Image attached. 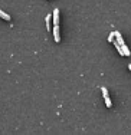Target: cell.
I'll use <instances>...</instances> for the list:
<instances>
[{"instance_id": "3957f363", "label": "cell", "mask_w": 131, "mask_h": 135, "mask_svg": "<svg viewBox=\"0 0 131 135\" xmlns=\"http://www.w3.org/2000/svg\"><path fill=\"white\" fill-rule=\"evenodd\" d=\"M120 46H121V50H123V56H130V55H131V53H130V49L125 46V43L120 45Z\"/></svg>"}, {"instance_id": "277c9868", "label": "cell", "mask_w": 131, "mask_h": 135, "mask_svg": "<svg viewBox=\"0 0 131 135\" xmlns=\"http://www.w3.org/2000/svg\"><path fill=\"white\" fill-rule=\"evenodd\" d=\"M50 20H52V15H48L46 19H45V23H46V29H48V30H52V26H50Z\"/></svg>"}, {"instance_id": "9c48e42d", "label": "cell", "mask_w": 131, "mask_h": 135, "mask_svg": "<svg viewBox=\"0 0 131 135\" xmlns=\"http://www.w3.org/2000/svg\"><path fill=\"white\" fill-rule=\"evenodd\" d=\"M128 69H130V70H131V63H130V65H128Z\"/></svg>"}, {"instance_id": "ba28073f", "label": "cell", "mask_w": 131, "mask_h": 135, "mask_svg": "<svg viewBox=\"0 0 131 135\" xmlns=\"http://www.w3.org/2000/svg\"><path fill=\"white\" fill-rule=\"evenodd\" d=\"M114 39H115V37H114V32H113V33H111L110 36H108V42H110V43H113Z\"/></svg>"}, {"instance_id": "8992f818", "label": "cell", "mask_w": 131, "mask_h": 135, "mask_svg": "<svg viewBox=\"0 0 131 135\" xmlns=\"http://www.w3.org/2000/svg\"><path fill=\"white\" fill-rule=\"evenodd\" d=\"M105 105H107V108H111L113 107V102H111V99H110V96H105Z\"/></svg>"}, {"instance_id": "6da1fadb", "label": "cell", "mask_w": 131, "mask_h": 135, "mask_svg": "<svg viewBox=\"0 0 131 135\" xmlns=\"http://www.w3.org/2000/svg\"><path fill=\"white\" fill-rule=\"evenodd\" d=\"M53 39L56 43L60 42V33H59V25H53Z\"/></svg>"}, {"instance_id": "52a82bcc", "label": "cell", "mask_w": 131, "mask_h": 135, "mask_svg": "<svg viewBox=\"0 0 131 135\" xmlns=\"http://www.w3.org/2000/svg\"><path fill=\"white\" fill-rule=\"evenodd\" d=\"M101 92H102V95H104V98L108 96V89L107 88H101Z\"/></svg>"}, {"instance_id": "7a4b0ae2", "label": "cell", "mask_w": 131, "mask_h": 135, "mask_svg": "<svg viewBox=\"0 0 131 135\" xmlns=\"http://www.w3.org/2000/svg\"><path fill=\"white\" fill-rule=\"evenodd\" d=\"M52 20H53V25H59V10L58 9H55L53 10V15H52Z\"/></svg>"}, {"instance_id": "5b68a950", "label": "cell", "mask_w": 131, "mask_h": 135, "mask_svg": "<svg viewBox=\"0 0 131 135\" xmlns=\"http://www.w3.org/2000/svg\"><path fill=\"white\" fill-rule=\"evenodd\" d=\"M0 17H2V19H4V20H10V16H9L7 13H4V12H3L2 10V9H0Z\"/></svg>"}]
</instances>
